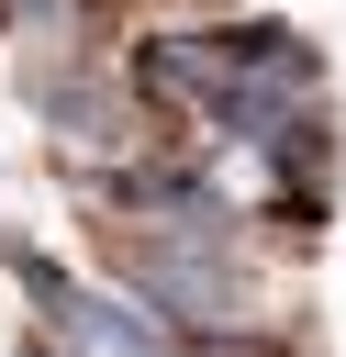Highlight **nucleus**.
I'll return each mask as SVG.
<instances>
[{
	"label": "nucleus",
	"instance_id": "1",
	"mask_svg": "<svg viewBox=\"0 0 346 357\" xmlns=\"http://www.w3.org/2000/svg\"><path fill=\"white\" fill-rule=\"evenodd\" d=\"M112 257H123V290L179 335H234L257 312V268L234 234H112Z\"/></svg>",
	"mask_w": 346,
	"mask_h": 357
},
{
	"label": "nucleus",
	"instance_id": "2",
	"mask_svg": "<svg viewBox=\"0 0 346 357\" xmlns=\"http://www.w3.org/2000/svg\"><path fill=\"white\" fill-rule=\"evenodd\" d=\"M234 67H246V22H156L123 45V78L145 89V112H190V123L223 112Z\"/></svg>",
	"mask_w": 346,
	"mask_h": 357
},
{
	"label": "nucleus",
	"instance_id": "3",
	"mask_svg": "<svg viewBox=\"0 0 346 357\" xmlns=\"http://www.w3.org/2000/svg\"><path fill=\"white\" fill-rule=\"evenodd\" d=\"M33 123L56 134V145H78V156H100V167H123L134 156V134H145V89L134 78H100L89 56H33Z\"/></svg>",
	"mask_w": 346,
	"mask_h": 357
}]
</instances>
